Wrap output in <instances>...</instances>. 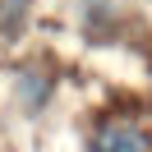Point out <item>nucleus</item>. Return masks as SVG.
Segmentation results:
<instances>
[{"instance_id":"obj_1","label":"nucleus","mask_w":152,"mask_h":152,"mask_svg":"<svg viewBox=\"0 0 152 152\" xmlns=\"http://www.w3.org/2000/svg\"><path fill=\"white\" fill-rule=\"evenodd\" d=\"M92 152H148V138H143L134 124H102L92 138Z\"/></svg>"}]
</instances>
